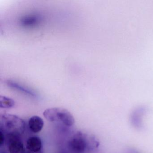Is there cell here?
<instances>
[{
    "instance_id": "12",
    "label": "cell",
    "mask_w": 153,
    "mask_h": 153,
    "mask_svg": "<svg viewBox=\"0 0 153 153\" xmlns=\"http://www.w3.org/2000/svg\"><path fill=\"white\" fill-rule=\"evenodd\" d=\"M1 153H7V152H1Z\"/></svg>"
},
{
    "instance_id": "1",
    "label": "cell",
    "mask_w": 153,
    "mask_h": 153,
    "mask_svg": "<svg viewBox=\"0 0 153 153\" xmlns=\"http://www.w3.org/2000/svg\"><path fill=\"white\" fill-rule=\"evenodd\" d=\"M1 131L6 135H17L20 137L25 129V123L20 117L14 114H4L1 117Z\"/></svg>"
},
{
    "instance_id": "9",
    "label": "cell",
    "mask_w": 153,
    "mask_h": 153,
    "mask_svg": "<svg viewBox=\"0 0 153 153\" xmlns=\"http://www.w3.org/2000/svg\"><path fill=\"white\" fill-rule=\"evenodd\" d=\"M16 105L13 99L7 97L0 96V107L1 108H11Z\"/></svg>"
},
{
    "instance_id": "4",
    "label": "cell",
    "mask_w": 153,
    "mask_h": 153,
    "mask_svg": "<svg viewBox=\"0 0 153 153\" xmlns=\"http://www.w3.org/2000/svg\"><path fill=\"white\" fill-rule=\"evenodd\" d=\"M6 142L9 153H25V152L24 143L19 136L7 134L6 136Z\"/></svg>"
},
{
    "instance_id": "10",
    "label": "cell",
    "mask_w": 153,
    "mask_h": 153,
    "mask_svg": "<svg viewBox=\"0 0 153 153\" xmlns=\"http://www.w3.org/2000/svg\"><path fill=\"white\" fill-rule=\"evenodd\" d=\"M0 146H2L4 144L5 141H6V137H5L4 133L2 132L1 131H0Z\"/></svg>"
},
{
    "instance_id": "2",
    "label": "cell",
    "mask_w": 153,
    "mask_h": 153,
    "mask_svg": "<svg viewBox=\"0 0 153 153\" xmlns=\"http://www.w3.org/2000/svg\"><path fill=\"white\" fill-rule=\"evenodd\" d=\"M43 115L50 122L60 121L68 127H71L75 123L74 116L69 111L64 108H48L44 111Z\"/></svg>"
},
{
    "instance_id": "3",
    "label": "cell",
    "mask_w": 153,
    "mask_h": 153,
    "mask_svg": "<svg viewBox=\"0 0 153 153\" xmlns=\"http://www.w3.org/2000/svg\"><path fill=\"white\" fill-rule=\"evenodd\" d=\"M86 135L79 131L68 140V148L72 153H84L91 147Z\"/></svg>"
},
{
    "instance_id": "5",
    "label": "cell",
    "mask_w": 153,
    "mask_h": 153,
    "mask_svg": "<svg viewBox=\"0 0 153 153\" xmlns=\"http://www.w3.org/2000/svg\"><path fill=\"white\" fill-rule=\"evenodd\" d=\"M42 140L39 137L33 136L27 139L26 148L28 151L34 153H39L42 150Z\"/></svg>"
},
{
    "instance_id": "6",
    "label": "cell",
    "mask_w": 153,
    "mask_h": 153,
    "mask_svg": "<svg viewBox=\"0 0 153 153\" xmlns=\"http://www.w3.org/2000/svg\"><path fill=\"white\" fill-rule=\"evenodd\" d=\"M29 129L33 133H38L42 129L44 121L40 116L34 115L29 119L28 122Z\"/></svg>"
},
{
    "instance_id": "11",
    "label": "cell",
    "mask_w": 153,
    "mask_h": 153,
    "mask_svg": "<svg viewBox=\"0 0 153 153\" xmlns=\"http://www.w3.org/2000/svg\"><path fill=\"white\" fill-rule=\"evenodd\" d=\"M25 153H33V152H30V151H28V150H27V151H25Z\"/></svg>"
},
{
    "instance_id": "7",
    "label": "cell",
    "mask_w": 153,
    "mask_h": 153,
    "mask_svg": "<svg viewBox=\"0 0 153 153\" xmlns=\"http://www.w3.org/2000/svg\"><path fill=\"white\" fill-rule=\"evenodd\" d=\"M6 83H7L8 85L10 87L13 88H15V89H18V90H19L21 92H23V93H25V94H27L33 97L36 96L35 94L33 93V92H32V91L26 88L25 87L20 85L16 83V82L11 81V80H7Z\"/></svg>"
},
{
    "instance_id": "8",
    "label": "cell",
    "mask_w": 153,
    "mask_h": 153,
    "mask_svg": "<svg viewBox=\"0 0 153 153\" xmlns=\"http://www.w3.org/2000/svg\"><path fill=\"white\" fill-rule=\"evenodd\" d=\"M41 17L38 16H30L22 19L21 25L25 26H30L36 25L41 20Z\"/></svg>"
}]
</instances>
